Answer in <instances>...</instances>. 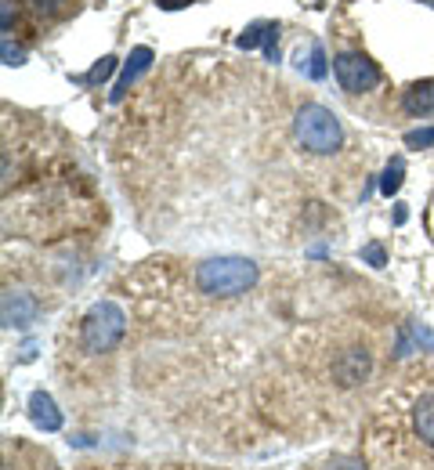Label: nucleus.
Wrapping results in <instances>:
<instances>
[{
	"label": "nucleus",
	"instance_id": "obj_1",
	"mask_svg": "<svg viewBox=\"0 0 434 470\" xmlns=\"http://www.w3.org/2000/svg\"><path fill=\"white\" fill-rule=\"evenodd\" d=\"M257 264L250 257H210L196 268V286L207 297H243L257 286Z\"/></svg>",
	"mask_w": 434,
	"mask_h": 470
},
{
	"label": "nucleus",
	"instance_id": "obj_11",
	"mask_svg": "<svg viewBox=\"0 0 434 470\" xmlns=\"http://www.w3.org/2000/svg\"><path fill=\"white\" fill-rule=\"evenodd\" d=\"M413 427H417V435H420V442L434 449V395H424L420 402H417V409H413Z\"/></svg>",
	"mask_w": 434,
	"mask_h": 470
},
{
	"label": "nucleus",
	"instance_id": "obj_15",
	"mask_svg": "<svg viewBox=\"0 0 434 470\" xmlns=\"http://www.w3.org/2000/svg\"><path fill=\"white\" fill-rule=\"evenodd\" d=\"M359 257H362L366 264H373V268H384V264H388V253H384V246H381V242L362 246V250H359Z\"/></svg>",
	"mask_w": 434,
	"mask_h": 470
},
{
	"label": "nucleus",
	"instance_id": "obj_14",
	"mask_svg": "<svg viewBox=\"0 0 434 470\" xmlns=\"http://www.w3.org/2000/svg\"><path fill=\"white\" fill-rule=\"evenodd\" d=\"M112 69H116V58H112V54H105V58H101V62H94V65H91V73H87V76H80V80L94 87V83L109 80V76H112Z\"/></svg>",
	"mask_w": 434,
	"mask_h": 470
},
{
	"label": "nucleus",
	"instance_id": "obj_23",
	"mask_svg": "<svg viewBox=\"0 0 434 470\" xmlns=\"http://www.w3.org/2000/svg\"><path fill=\"white\" fill-rule=\"evenodd\" d=\"M428 4H434V0H428Z\"/></svg>",
	"mask_w": 434,
	"mask_h": 470
},
{
	"label": "nucleus",
	"instance_id": "obj_17",
	"mask_svg": "<svg viewBox=\"0 0 434 470\" xmlns=\"http://www.w3.org/2000/svg\"><path fill=\"white\" fill-rule=\"evenodd\" d=\"M0 51H4V65H22V62H25V51H22L18 44H11V36H4Z\"/></svg>",
	"mask_w": 434,
	"mask_h": 470
},
{
	"label": "nucleus",
	"instance_id": "obj_10",
	"mask_svg": "<svg viewBox=\"0 0 434 470\" xmlns=\"http://www.w3.org/2000/svg\"><path fill=\"white\" fill-rule=\"evenodd\" d=\"M402 105H406V113H413V116H428V113H434V80L413 83V87L406 91Z\"/></svg>",
	"mask_w": 434,
	"mask_h": 470
},
{
	"label": "nucleus",
	"instance_id": "obj_8",
	"mask_svg": "<svg viewBox=\"0 0 434 470\" xmlns=\"http://www.w3.org/2000/svg\"><path fill=\"white\" fill-rule=\"evenodd\" d=\"M370 351H362V348H352V351H344L337 362H333V377L344 384V387H355V384H362L366 377H370Z\"/></svg>",
	"mask_w": 434,
	"mask_h": 470
},
{
	"label": "nucleus",
	"instance_id": "obj_4",
	"mask_svg": "<svg viewBox=\"0 0 434 470\" xmlns=\"http://www.w3.org/2000/svg\"><path fill=\"white\" fill-rule=\"evenodd\" d=\"M333 73H337V83L348 91V94H366L381 83V69L377 62H370L362 51H344L333 58Z\"/></svg>",
	"mask_w": 434,
	"mask_h": 470
},
{
	"label": "nucleus",
	"instance_id": "obj_9",
	"mask_svg": "<svg viewBox=\"0 0 434 470\" xmlns=\"http://www.w3.org/2000/svg\"><path fill=\"white\" fill-rule=\"evenodd\" d=\"M29 420L40 431H58L62 427V409L54 406V398L47 391H33L29 395Z\"/></svg>",
	"mask_w": 434,
	"mask_h": 470
},
{
	"label": "nucleus",
	"instance_id": "obj_3",
	"mask_svg": "<svg viewBox=\"0 0 434 470\" xmlns=\"http://www.w3.org/2000/svg\"><path fill=\"white\" fill-rule=\"evenodd\" d=\"M123 333H127V315H123V308L112 304V300H98V304L83 315V322H80V340H83V348H87L91 355L112 351V348L123 340Z\"/></svg>",
	"mask_w": 434,
	"mask_h": 470
},
{
	"label": "nucleus",
	"instance_id": "obj_19",
	"mask_svg": "<svg viewBox=\"0 0 434 470\" xmlns=\"http://www.w3.org/2000/svg\"><path fill=\"white\" fill-rule=\"evenodd\" d=\"M0 11H4V36H7L11 33V22H14V0H4Z\"/></svg>",
	"mask_w": 434,
	"mask_h": 470
},
{
	"label": "nucleus",
	"instance_id": "obj_7",
	"mask_svg": "<svg viewBox=\"0 0 434 470\" xmlns=\"http://www.w3.org/2000/svg\"><path fill=\"white\" fill-rule=\"evenodd\" d=\"M149 65H152V51L149 47H134L130 51V58L123 62V73H120V80H116V87L109 91V102H123L127 98V91L149 73Z\"/></svg>",
	"mask_w": 434,
	"mask_h": 470
},
{
	"label": "nucleus",
	"instance_id": "obj_16",
	"mask_svg": "<svg viewBox=\"0 0 434 470\" xmlns=\"http://www.w3.org/2000/svg\"><path fill=\"white\" fill-rule=\"evenodd\" d=\"M406 145H410V149H431V145H434V127L410 131V134H406Z\"/></svg>",
	"mask_w": 434,
	"mask_h": 470
},
{
	"label": "nucleus",
	"instance_id": "obj_22",
	"mask_svg": "<svg viewBox=\"0 0 434 470\" xmlns=\"http://www.w3.org/2000/svg\"><path fill=\"white\" fill-rule=\"evenodd\" d=\"M406 218H410V211H406V207H399V211H395V225H406Z\"/></svg>",
	"mask_w": 434,
	"mask_h": 470
},
{
	"label": "nucleus",
	"instance_id": "obj_12",
	"mask_svg": "<svg viewBox=\"0 0 434 470\" xmlns=\"http://www.w3.org/2000/svg\"><path fill=\"white\" fill-rule=\"evenodd\" d=\"M402 181H406V160H402V156H395V160L388 163L384 178H381V192H384V196H395V192L402 189Z\"/></svg>",
	"mask_w": 434,
	"mask_h": 470
},
{
	"label": "nucleus",
	"instance_id": "obj_2",
	"mask_svg": "<svg viewBox=\"0 0 434 470\" xmlns=\"http://www.w3.org/2000/svg\"><path fill=\"white\" fill-rule=\"evenodd\" d=\"M294 138L301 149H308L312 156H333L344 145V127L337 120V113H330L319 102H308L297 109L294 116Z\"/></svg>",
	"mask_w": 434,
	"mask_h": 470
},
{
	"label": "nucleus",
	"instance_id": "obj_5",
	"mask_svg": "<svg viewBox=\"0 0 434 470\" xmlns=\"http://www.w3.org/2000/svg\"><path fill=\"white\" fill-rule=\"evenodd\" d=\"M236 47H243V51L265 47V58L268 62H279V22H250L236 36Z\"/></svg>",
	"mask_w": 434,
	"mask_h": 470
},
{
	"label": "nucleus",
	"instance_id": "obj_13",
	"mask_svg": "<svg viewBox=\"0 0 434 470\" xmlns=\"http://www.w3.org/2000/svg\"><path fill=\"white\" fill-rule=\"evenodd\" d=\"M301 73H308L312 80H326L330 65H326V54H323V47H319V44H312V51H308V62L301 65Z\"/></svg>",
	"mask_w": 434,
	"mask_h": 470
},
{
	"label": "nucleus",
	"instance_id": "obj_6",
	"mask_svg": "<svg viewBox=\"0 0 434 470\" xmlns=\"http://www.w3.org/2000/svg\"><path fill=\"white\" fill-rule=\"evenodd\" d=\"M36 300L22 289H7L4 293V304H0V315H4V329H25L36 322Z\"/></svg>",
	"mask_w": 434,
	"mask_h": 470
},
{
	"label": "nucleus",
	"instance_id": "obj_20",
	"mask_svg": "<svg viewBox=\"0 0 434 470\" xmlns=\"http://www.w3.org/2000/svg\"><path fill=\"white\" fill-rule=\"evenodd\" d=\"M326 470H366V467H362V460H333Z\"/></svg>",
	"mask_w": 434,
	"mask_h": 470
},
{
	"label": "nucleus",
	"instance_id": "obj_21",
	"mask_svg": "<svg viewBox=\"0 0 434 470\" xmlns=\"http://www.w3.org/2000/svg\"><path fill=\"white\" fill-rule=\"evenodd\" d=\"M156 4H159L163 11H178V7H188L192 0H156Z\"/></svg>",
	"mask_w": 434,
	"mask_h": 470
},
{
	"label": "nucleus",
	"instance_id": "obj_18",
	"mask_svg": "<svg viewBox=\"0 0 434 470\" xmlns=\"http://www.w3.org/2000/svg\"><path fill=\"white\" fill-rule=\"evenodd\" d=\"M29 4H33V7L40 11V15H58L65 0H29Z\"/></svg>",
	"mask_w": 434,
	"mask_h": 470
}]
</instances>
